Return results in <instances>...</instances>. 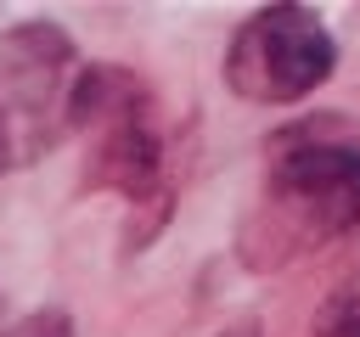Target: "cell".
<instances>
[{"label":"cell","mask_w":360,"mask_h":337,"mask_svg":"<svg viewBox=\"0 0 360 337\" xmlns=\"http://www.w3.org/2000/svg\"><path fill=\"white\" fill-rule=\"evenodd\" d=\"M0 168H6V152H0Z\"/></svg>","instance_id":"ba28073f"},{"label":"cell","mask_w":360,"mask_h":337,"mask_svg":"<svg viewBox=\"0 0 360 337\" xmlns=\"http://www.w3.org/2000/svg\"><path fill=\"white\" fill-rule=\"evenodd\" d=\"M360 225V146L292 129L270 146L253 208L242 213L236 253L248 270H281Z\"/></svg>","instance_id":"6da1fadb"},{"label":"cell","mask_w":360,"mask_h":337,"mask_svg":"<svg viewBox=\"0 0 360 337\" xmlns=\"http://www.w3.org/2000/svg\"><path fill=\"white\" fill-rule=\"evenodd\" d=\"M68 129L96 135L84 185H107L124 202H163V135L141 79L107 62L79 67L68 95Z\"/></svg>","instance_id":"7a4b0ae2"},{"label":"cell","mask_w":360,"mask_h":337,"mask_svg":"<svg viewBox=\"0 0 360 337\" xmlns=\"http://www.w3.org/2000/svg\"><path fill=\"white\" fill-rule=\"evenodd\" d=\"M0 337H73V320H68L62 309H34V315L11 320Z\"/></svg>","instance_id":"8992f818"},{"label":"cell","mask_w":360,"mask_h":337,"mask_svg":"<svg viewBox=\"0 0 360 337\" xmlns=\"http://www.w3.org/2000/svg\"><path fill=\"white\" fill-rule=\"evenodd\" d=\"M219 337H264L259 326H231V331H219Z\"/></svg>","instance_id":"52a82bcc"},{"label":"cell","mask_w":360,"mask_h":337,"mask_svg":"<svg viewBox=\"0 0 360 337\" xmlns=\"http://www.w3.org/2000/svg\"><path fill=\"white\" fill-rule=\"evenodd\" d=\"M315 337H360V275H349L315 315Z\"/></svg>","instance_id":"5b68a950"},{"label":"cell","mask_w":360,"mask_h":337,"mask_svg":"<svg viewBox=\"0 0 360 337\" xmlns=\"http://www.w3.org/2000/svg\"><path fill=\"white\" fill-rule=\"evenodd\" d=\"M332 62H338V45H332V34L321 28L315 11L264 6L236 28V39L225 51V84L242 101L281 107V101H298L315 84H326Z\"/></svg>","instance_id":"277c9868"},{"label":"cell","mask_w":360,"mask_h":337,"mask_svg":"<svg viewBox=\"0 0 360 337\" xmlns=\"http://www.w3.org/2000/svg\"><path fill=\"white\" fill-rule=\"evenodd\" d=\"M79 79L73 39L51 22L0 34V152L22 163L68 129V95Z\"/></svg>","instance_id":"3957f363"}]
</instances>
